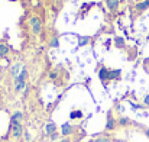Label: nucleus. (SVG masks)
I'll return each instance as SVG.
<instances>
[{"label":"nucleus","mask_w":149,"mask_h":142,"mask_svg":"<svg viewBox=\"0 0 149 142\" xmlns=\"http://www.w3.org/2000/svg\"><path fill=\"white\" fill-rule=\"evenodd\" d=\"M45 132L48 134V135H54L55 132H56V125L54 123V122H49V123H47V126H45Z\"/></svg>","instance_id":"obj_10"},{"label":"nucleus","mask_w":149,"mask_h":142,"mask_svg":"<svg viewBox=\"0 0 149 142\" xmlns=\"http://www.w3.org/2000/svg\"><path fill=\"white\" fill-rule=\"evenodd\" d=\"M19 70H22V64L20 62H17V64H15V67L12 68V76H15V77H17L19 76Z\"/></svg>","instance_id":"obj_15"},{"label":"nucleus","mask_w":149,"mask_h":142,"mask_svg":"<svg viewBox=\"0 0 149 142\" xmlns=\"http://www.w3.org/2000/svg\"><path fill=\"white\" fill-rule=\"evenodd\" d=\"M145 135H146V138H149V128L148 129H145Z\"/></svg>","instance_id":"obj_25"},{"label":"nucleus","mask_w":149,"mask_h":142,"mask_svg":"<svg viewBox=\"0 0 149 142\" xmlns=\"http://www.w3.org/2000/svg\"><path fill=\"white\" fill-rule=\"evenodd\" d=\"M116 125H117V122L114 120V118H113V115H111V110H109L107 112V115H106V126H104V129L106 131H114L116 129Z\"/></svg>","instance_id":"obj_3"},{"label":"nucleus","mask_w":149,"mask_h":142,"mask_svg":"<svg viewBox=\"0 0 149 142\" xmlns=\"http://www.w3.org/2000/svg\"><path fill=\"white\" fill-rule=\"evenodd\" d=\"M142 1H143V0H142Z\"/></svg>","instance_id":"obj_28"},{"label":"nucleus","mask_w":149,"mask_h":142,"mask_svg":"<svg viewBox=\"0 0 149 142\" xmlns=\"http://www.w3.org/2000/svg\"><path fill=\"white\" fill-rule=\"evenodd\" d=\"M70 134H72V126H71V123H64V125L61 126V135H62V136H68Z\"/></svg>","instance_id":"obj_6"},{"label":"nucleus","mask_w":149,"mask_h":142,"mask_svg":"<svg viewBox=\"0 0 149 142\" xmlns=\"http://www.w3.org/2000/svg\"><path fill=\"white\" fill-rule=\"evenodd\" d=\"M51 80H55V78H56V73H51Z\"/></svg>","instance_id":"obj_23"},{"label":"nucleus","mask_w":149,"mask_h":142,"mask_svg":"<svg viewBox=\"0 0 149 142\" xmlns=\"http://www.w3.org/2000/svg\"><path fill=\"white\" fill-rule=\"evenodd\" d=\"M84 115H83V112L81 110H72L71 113H70V118L71 119H81Z\"/></svg>","instance_id":"obj_12"},{"label":"nucleus","mask_w":149,"mask_h":142,"mask_svg":"<svg viewBox=\"0 0 149 142\" xmlns=\"http://www.w3.org/2000/svg\"><path fill=\"white\" fill-rule=\"evenodd\" d=\"M25 136H26V139H28V141H29V139H31V135H29V134H28V132H25Z\"/></svg>","instance_id":"obj_24"},{"label":"nucleus","mask_w":149,"mask_h":142,"mask_svg":"<svg viewBox=\"0 0 149 142\" xmlns=\"http://www.w3.org/2000/svg\"><path fill=\"white\" fill-rule=\"evenodd\" d=\"M58 136H59V134H58V132H55L54 135H51V139H52V141H55V139H56Z\"/></svg>","instance_id":"obj_22"},{"label":"nucleus","mask_w":149,"mask_h":142,"mask_svg":"<svg viewBox=\"0 0 149 142\" xmlns=\"http://www.w3.org/2000/svg\"><path fill=\"white\" fill-rule=\"evenodd\" d=\"M122 71L120 70H109V81L110 80H119Z\"/></svg>","instance_id":"obj_8"},{"label":"nucleus","mask_w":149,"mask_h":142,"mask_svg":"<svg viewBox=\"0 0 149 142\" xmlns=\"http://www.w3.org/2000/svg\"><path fill=\"white\" fill-rule=\"evenodd\" d=\"M29 25H31V31L35 35H41V32H42V23H41V20H39L38 16H32L31 20H29Z\"/></svg>","instance_id":"obj_2"},{"label":"nucleus","mask_w":149,"mask_h":142,"mask_svg":"<svg viewBox=\"0 0 149 142\" xmlns=\"http://www.w3.org/2000/svg\"><path fill=\"white\" fill-rule=\"evenodd\" d=\"M23 113L20 112V110H16V112H13V115H12V118H10V120H17V122H22L23 120Z\"/></svg>","instance_id":"obj_11"},{"label":"nucleus","mask_w":149,"mask_h":142,"mask_svg":"<svg viewBox=\"0 0 149 142\" xmlns=\"http://www.w3.org/2000/svg\"><path fill=\"white\" fill-rule=\"evenodd\" d=\"M143 103H145L146 106H149V94L145 96V99H143Z\"/></svg>","instance_id":"obj_21"},{"label":"nucleus","mask_w":149,"mask_h":142,"mask_svg":"<svg viewBox=\"0 0 149 142\" xmlns=\"http://www.w3.org/2000/svg\"><path fill=\"white\" fill-rule=\"evenodd\" d=\"M99 77H100V80H101L103 83H107V81H109V68H106V67L100 68Z\"/></svg>","instance_id":"obj_5"},{"label":"nucleus","mask_w":149,"mask_h":142,"mask_svg":"<svg viewBox=\"0 0 149 142\" xmlns=\"http://www.w3.org/2000/svg\"><path fill=\"white\" fill-rule=\"evenodd\" d=\"M48 47H51V48L59 47V39H58V38H52V39H51V42L48 44Z\"/></svg>","instance_id":"obj_20"},{"label":"nucleus","mask_w":149,"mask_h":142,"mask_svg":"<svg viewBox=\"0 0 149 142\" xmlns=\"http://www.w3.org/2000/svg\"><path fill=\"white\" fill-rule=\"evenodd\" d=\"M120 4V0H106V6L109 10H116Z\"/></svg>","instance_id":"obj_7"},{"label":"nucleus","mask_w":149,"mask_h":142,"mask_svg":"<svg viewBox=\"0 0 149 142\" xmlns=\"http://www.w3.org/2000/svg\"><path fill=\"white\" fill-rule=\"evenodd\" d=\"M59 142H70V141H68V139L65 138V139H62V141H59Z\"/></svg>","instance_id":"obj_26"},{"label":"nucleus","mask_w":149,"mask_h":142,"mask_svg":"<svg viewBox=\"0 0 149 142\" xmlns=\"http://www.w3.org/2000/svg\"><path fill=\"white\" fill-rule=\"evenodd\" d=\"M135 9L138 10V12H143V10H146L149 9V0H143V1H139L136 6H135Z\"/></svg>","instance_id":"obj_9"},{"label":"nucleus","mask_w":149,"mask_h":142,"mask_svg":"<svg viewBox=\"0 0 149 142\" xmlns=\"http://www.w3.org/2000/svg\"><path fill=\"white\" fill-rule=\"evenodd\" d=\"M23 89H26V81H20V83H16L15 84V90L16 92H22Z\"/></svg>","instance_id":"obj_16"},{"label":"nucleus","mask_w":149,"mask_h":142,"mask_svg":"<svg viewBox=\"0 0 149 142\" xmlns=\"http://www.w3.org/2000/svg\"><path fill=\"white\" fill-rule=\"evenodd\" d=\"M117 123H119L120 126H129V125H132V120H130L129 118H120V119L117 120Z\"/></svg>","instance_id":"obj_13"},{"label":"nucleus","mask_w":149,"mask_h":142,"mask_svg":"<svg viewBox=\"0 0 149 142\" xmlns=\"http://www.w3.org/2000/svg\"><path fill=\"white\" fill-rule=\"evenodd\" d=\"M26 78H28V70L26 68H22L20 73H19V76L15 77V84L16 83H20V81H26Z\"/></svg>","instance_id":"obj_4"},{"label":"nucleus","mask_w":149,"mask_h":142,"mask_svg":"<svg viewBox=\"0 0 149 142\" xmlns=\"http://www.w3.org/2000/svg\"><path fill=\"white\" fill-rule=\"evenodd\" d=\"M90 42V36H80V41H78V45L83 47V45H87Z\"/></svg>","instance_id":"obj_18"},{"label":"nucleus","mask_w":149,"mask_h":142,"mask_svg":"<svg viewBox=\"0 0 149 142\" xmlns=\"http://www.w3.org/2000/svg\"><path fill=\"white\" fill-rule=\"evenodd\" d=\"M113 142H125V141H122V139H116V141H113Z\"/></svg>","instance_id":"obj_27"},{"label":"nucleus","mask_w":149,"mask_h":142,"mask_svg":"<svg viewBox=\"0 0 149 142\" xmlns=\"http://www.w3.org/2000/svg\"><path fill=\"white\" fill-rule=\"evenodd\" d=\"M88 142H113L110 138H107V136H100L97 139H90Z\"/></svg>","instance_id":"obj_19"},{"label":"nucleus","mask_w":149,"mask_h":142,"mask_svg":"<svg viewBox=\"0 0 149 142\" xmlns=\"http://www.w3.org/2000/svg\"><path fill=\"white\" fill-rule=\"evenodd\" d=\"M10 134L13 138H20L23 135V125L22 122H17V120H10Z\"/></svg>","instance_id":"obj_1"},{"label":"nucleus","mask_w":149,"mask_h":142,"mask_svg":"<svg viewBox=\"0 0 149 142\" xmlns=\"http://www.w3.org/2000/svg\"><path fill=\"white\" fill-rule=\"evenodd\" d=\"M114 45L117 48H125V41H123V38H120V36L114 38Z\"/></svg>","instance_id":"obj_17"},{"label":"nucleus","mask_w":149,"mask_h":142,"mask_svg":"<svg viewBox=\"0 0 149 142\" xmlns=\"http://www.w3.org/2000/svg\"><path fill=\"white\" fill-rule=\"evenodd\" d=\"M9 51H10V48L6 44H0V57H6L9 54Z\"/></svg>","instance_id":"obj_14"}]
</instances>
